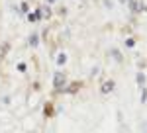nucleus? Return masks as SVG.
I'll return each mask as SVG.
<instances>
[{
	"label": "nucleus",
	"mask_w": 147,
	"mask_h": 133,
	"mask_svg": "<svg viewBox=\"0 0 147 133\" xmlns=\"http://www.w3.org/2000/svg\"><path fill=\"white\" fill-rule=\"evenodd\" d=\"M67 63H69V55L65 53V51H59L57 57H55V65L57 66H65Z\"/></svg>",
	"instance_id": "obj_6"
},
{
	"label": "nucleus",
	"mask_w": 147,
	"mask_h": 133,
	"mask_svg": "<svg viewBox=\"0 0 147 133\" xmlns=\"http://www.w3.org/2000/svg\"><path fill=\"white\" fill-rule=\"evenodd\" d=\"M114 90H116V80H114V78H106L100 84V94H104V96H106V94H112Z\"/></svg>",
	"instance_id": "obj_3"
},
{
	"label": "nucleus",
	"mask_w": 147,
	"mask_h": 133,
	"mask_svg": "<svg viewBox=\"0 0 147 133\" xmlns=\"http://www.w3.org/2000/svg\"><path fill=\"white\" fill-rule=\"evenodd\" d=\"M16 71H18V73H28V65H26V63H24V61H20V63H18V65H16Z\"/></svg>",
	"instance_id": "obj_14"
},
{
	"label": "nucleus",
	"mask_w": 147,
	"mask_h": 133,
	"mask_svg": "<svg viewBox=\"0 0 147 133\" xmlns=\"http://www.w3.org/2000/svg\"><path fill=\"white\" fill-rule=\"evenodd\" d=\"M55 112H53V104H45V116L47 118H51Z\"/></svg>",
	"instance_id": "obj_15"
},
{
	"label": "nucleus",
	"mask_w": 147,
	"mask_h": 133,
	"mask_svg": "<svg viewBox=\"0 0 147 133\" xmlns=\"http://www.w3.org/2000/svg\"><path fill=\"white\" fill-rule=\"evenodd\" d=\"M30 4H28V2H22V4H20V14H22V16H26V14H30Z\"/></svg>",
	"instance_id": "obj_12"
},
{
	"label": "nucleus",
	"mask_w": 147,
	"mask_h": 133,
	"mask_svg": "<svg viewBox=\"0 0 147 133\" xmlns=\"http://www.w3.org/2000/svg\"><path fill=\"white\" fill-rule=\"evenodd\" d=\"M26 18H28V22H32V24H35V22H41V20H43V14H41V8H35L34 12L26 14Z\"/></svg>",
	"instance_id": "obj_5"
},
{
	"label": "nucleus",
	"mask_w": 147,
	"mask_h": 133,
	"mask_svg": "<svg viewBox=\"0 0 147 133\" xmlns=\"http://www.w3.org/2000/svg\"><path fill=\"white\" fill-rule=\"evenodd\" d=\"M77 2H80V0H77Z\"/></svg>",
	"instance_id": "obj_21"
},
{
	"label": "nucleus",
	"mask_w": 147,
	"mask_h": 133,
	"mask_svg": "<svg viewBox=\"0 0 147 133\" xmlns=\"http://www.w3.org/2000/svg\"><path fill=\"white\" fill-rule=\"evenodd\" d=\"M45 2H47V4H55L57 0H45Z\"/></svg>",
	"instance_id": "obj_19"
},
{
	"label": "nucleus",
	"mask_w": 147,
	"mask_h": 133,
	"mask_svg": "<svg viewBox=\"0 0 147 133\" xmlns=\"http://www.w3.org/2000/svg\"><path fill=\"white\" fill-rule=\"evenodd\" d=\"M124 45L127 47V49H134V47H136V37H131V35H129V37H125Z\"/></svg>",
	"instance_id": "obj_11"
},
{
	"label": "nucleus",
	"mask_w": 147,
	"mask_h": 133,
	"mask_svg": "<svg viewBox=\"0 0 147 133\" xmlns=\"http://www.w3.org/2000/svg\"><path fill=\"white\" fill-rule=\"evenodd\" d=\"M28 45H30V47H39V35H37V33H30V35H28Z\"/></svg>",
	"instance_id": "obj_7"
},
{
	"label": "nucleus",
	"mask_w": 147,
	"mask_h": 133,
	"mask_svg": "<svg viewBox=\"0 0 147 133\" xmlns=\"http://www.w3.org/2000/svg\"><path fill=\"white\" fill-rule=\"evenodd\" d=\"M118 2H120V4H127V0H118Z\"/></svg>",
	"instance_id": "obj_20"
},
{
	"label": "nucleus",
	"mask_w": 147,
	"mask_h": 133,
	"mask_svg": "<svg viewBox=\"0 0 147 133\" xmlns=\"http://www.w3.org/2000/svg\"><path fill=\"white\" fill-rule=\"evenodd\" d=\"M145 82H147V75L143 73V71H139V73L136 75V84L141 88V86H145Z\"/></svg>",
	"instance_id": "obj_8"
},
{
	"label": "nucleus",
	"mask_w": 147,
	"mask_h": 133,
	"mask_svg": "<svg viewBox=\"0 0 147 133\" xmlns=\"http://www.w3.org/2000/svg\"><path fill=\"white\" fill-rule=\"evenodd\" d=\"M80 88H82V80H75V82H71L69 86H65L61 94H77Z\"/></svg>",
	"instance_id": "obj_4"
},
{
	"label": "nucleus",
	"mask_w": 147,
	"mask_h": 133,
	"mask_svg": "<svg viewBox=\"0 0 147 133\" xmlns=\"http://www.w3.org/2000/svg\"><path fill=\"white\" fill-rule=\"evenodd\" d=\"M110 55L114 57V61H116V63H124V55H122L118 49H110Z\"/></svg>",
	"instance_id": "obj_10"
},
{
	"label": "nucleus",
	"mask_w": 147,
	"mask_h": 133,
	"mask_svg": "<svg viewBox=\"0 0 147 133\" xmlns=\"http://www.w3.org/2000/svg\"><path fill=\"white\" fill-rule=\"evenodd\" d=\"M59 16H63V18L67 16V8L65 6H59Z\"/></svg>",
	"instance_id": "obj_17"
},
{
	"label": "nucleus",
	"mask_w": 147,
	"mask_h": 133,
	"mask_svg": "<svg viewBox=\"0 0 147 133\" xmlns=\"http://www.w3.org/2000/svg\"><path fill=\"white\" fill-rule=\"evenodd\" d=\"M127 6L131 14H141L145 10V0H127Z\"/></svg>",
	"instance_id": "obj_2"
},
{
	"label": "nucleus",
	"mask_w": 147,
	"mask_h": 133,
	"mask_svg": "<svg viewBox=\"0 0 147 133\" xmlns=\"http://www.w3.org/2000/svg\"><path fill=\"white\" fill-rule=\"evenodd\" d=\"M41 14H43V20H51V16H53V10H51V6L49 4H43L41 6Z\"/></svg>",
	"instance_id": "obj_9"
},
{
	"label": "nucleus",
	"mask_w": 147,
	"mask_h": 133,
	"mask_svg": "<svg viewBox=\"0 0 147 133\" xmlns=\"http://www.w3.org/2000/svg\"><path fill=\"white\" fill-rule=\"evenodd\" d=\"M104 4H106L108 8H112V2H110V0H104Z\"/></svg>",
	"instance_id": "obj_18"
},
{
	"label": "nucleus",
	"mask_w": 147,
	"mask_h": 133,
	"mask_svg": "<svg viewBox=\"0 0 147 133\" xmlns=\"http://www.w3.org/2000/svg\"><path fill=\"white\" fill-rule=\"evenodd\" d=\"M10 51V43L8 41H4L2 43V47H0V57H6V53Z\"/></svg>",
	"instance_id": "obj_13"
},
{
	"label": "nucleus",
	"mask_w": 147,
	"mask_h": 133,
	"mask_svg": "<svg viewBox=\"0 0 147 133\" xmlns=\"http://www.w3.org/2000/svg\"><path fill=\"white\" fill-rule=\"evenodd\" d=\"M141 104H147V86H141Z\"/></svg>",
	"instance_id": "obj_16"
},
{
	"label": "nucleus",
	"mask_w": 147,
	"mask_h": 133,
	"mask_svg": "<svg viewBox=\"0 0 147 133\" xmlns=\"http://www.w3.org/2000/svg\"><path fill=\"white\" fill-rule=\"evenodd\" d=\"M65 84H67V75H65V73H61V71H57L55 75H53V86H55V90L63 92Z\"/></svg>",
	"instance_id": "obj_1"
}]
</instances>
